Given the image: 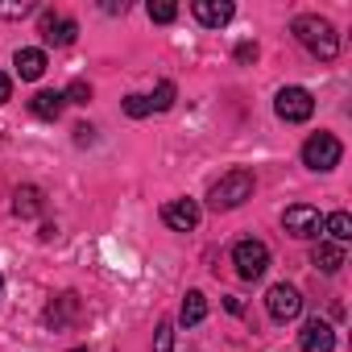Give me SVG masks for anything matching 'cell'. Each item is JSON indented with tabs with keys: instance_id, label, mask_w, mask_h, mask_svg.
I'll return each mask as SVG.
<instances>
[{
	"instance_id": "1",
	"label": "cell",
	"mask_w": 352,
	"mask_h": 352,
	"mask_svg": "<svg viewBox=\"0 0 352 352\" xmlns=\"http://www.w3.org/2000/svg\"><path fill=\"white\" fill-rule=\"evenodd\" d=\"M290 34L298 38L302 50H311V54L323 58V63H331V58L340 54V34H336V25H331L327 17H319V13L294 17V21H290Z\"/></svg>"
},
{
	"instance_id": "2",
	"label": "cell",
	"mask_w": 352,
	"mask_h": 352,
	"mask_svg": "<svg viewBox=\"0 0 352 352\" xmlns=\"http://www.w3.org/2000/svg\"><path fill=\"white\" fill-rule=\"evenodd\" d=\"M253 191H257L253 170H228V174H220V179L212 183L208 208H212V212H236L245 199H253Z\"/></svg>"
},
{
	"instance_id": "3",
	"label": "cell",
	"mask_w": 352,
	"mask_h": 352,
	"mask_svg": "<svg viewBox=\"0 0 352 352\" xmlns=\"http://www.w3.org/2000/svg\"><path fill=\"white\" fill-rule=\"evenodd\" d=\"M340 157H344V145H340V137H336V133H311V137L302 141V166H307V170H315V174L336 170V166H340Z\"/></svg>"
},
{
	"instance_id": "4",
	"label": "cell",
	"mask_w": 352,
	"mask_h": 352,
	"mask_svg": "<svg viewBox=\"0 0 352 352\" xmlns=\"http://www.w3.org/2000/svg\"><path fill=\"white\" fill-rule=\"evenodd\" d=\"M232 265H236V274H241L245 282H257V278L270 270V245L257 241V236L236 241V245H232Z\"/></svg>"
},
{
	"instance_id": "5",
	"label": "cell",
	"mask_w": 352,
	"mask_h": 352,
	"mask_svg": "<svg viewBox=\"0 0 352 352\" xmlns=\"http://www.w3.org/2000/svg\"><path fill=\"white\" fill-rule=\"evenodd\" d=\"M274 112H278L286 124H302V120H311V112H315V96H311L307 87H282V91L274 96Z\"/></svg>"
},
{
	"instance_id": "6",
	"label": "cell",
	"mask_w": 352,
	"mask_h": 352,
	"mask_svg": "<svg viewBox=\"0 0 352 352\" xmlns=\"http://www.w3.org/2000/svg\"><path fill=\"white\" fill-rule=\"evenodd\" d=\"M282 228H286L294 241H315L319 228H323V216H319V208H311V204H290L286 216H282Z\"/></svg>"
},
{
	"instance_id": "7",
	"label": "cell",
	"mask_w": 352,
	"mask_h": 352,
	"mask_svg": "<svg viewBox=\"0 0 352 352\" xmlns=\"http://www.w3.org/2000/svg\"><path fill=\"white\" fill-rule=\"evenodd\" d=\"M265 311H270L274 323H290V319L302 315V294H298L294 286L278 282V286H270V294H265Z\"/></svg>"
},
{
	"instance_id": "8",
	"label": "cell",
	"mask_w": 352,
	"mask_h": 352,
	"mask_svg": "<svg viewBox=\"0 0 352 352\" xmlns=\"http://www.w3.org/2000/svg\"><path fill=\"white\" fill-rule=\"evenodd\" d=\"M42 42L46 46H71L75 34H79V21L67 17V13H42V25H38Z\"/></svg>"
},
{
	"instance_id": "9",
	"label": "cell",
	"mask_w": 352,
	"mask_h": 352,
	"mask_svg": "<svg viewBox=\"0 0 352 352\" xmlns=\"http://www.w3.org/2000/svg\"><path fill=\"white\" fill-rule=\"evenodd\" d=\"M162 224L174 228V232H191L199 224V204L195 199H170L162 208Z\"/></svg>"
},
{
	"instance_id": "10",
	"label": "cell",
	"mask_w": 352,
	"mask_h": 352,
	"mask_svg": "<svg viewBox=\"0 0 352 352\" xmlns=\"http://www.w3.org/2000/svg\"><path fill=\"white\" fill-rule=\"evenodd\" d=\"M298 348L302 352H331L336 348V331L327 319H307L302 331H298Z\"/></svg>"
},
{
	"instance_id": "11",
	"label": "cell",
	"mask_w": 352,
	"mask_h": 352,
	"mask_svg": "<svg viewBox=\"0 0 352 352\" xmlns=\"http://www.w3.org/2000/svg\"><path fill=\"white\" fill-rule=\"evenodd\" d=\"M191 13H195V21H199V25L220 30V25H228V21L236 17V5H232V0H195Z\"/></svg>"
},
{
	"instance_id": "12",
	"label": "cell",
	"mask_w": 352,
	"mask_h": 352,
	"mask_svg": "<svg viewBox=\"0 0 352 352\" xmlns=\"http://www.w3.org/2000/svg\"><path fill=\"white\" fill-rule=\"evenodd\" d=\"M79 311H83V307H79V294L67 290V294H58V298L46 307V323H50V327H71V323L79 319Z\"/></svg>"
},
{
	"instance_id": "13",
	"label": "cell",
	"mask_w": 352,
	"mask_h": 352,
	"mask_svg": "<svg viewBox=\"0 0 352 352\" xmlns=\"http://www.w3.org/2000/svg\"><path fill=\"white\" fill-rule=\"evenodd\" d=\"M311 265H315V270H323V274H340V265H344V245L319 241V245L311 249Z\"/></svg>"
},
{
	"instance_id": "14",
	"label": "cell",
	"mask_w": 352,
	"mask_h": 352,
	"mask_svg": "<svg viewBox=\"0 0 352 352\" xmlns=\"http://www.w3.org/2000/svg\"><path fill=\"white\" fill-rule=\"evenodd\" d=\"M63 108H67L63 91H38V96L30 100V112H34L38 120H58V116H63Z\"/></svg>"
},
{
	"instance_id": "15",
	"label": "cell",
	"mask_w": 352,
	"mask_h": 352,
	"mask_svg": "<svg viewBox=\"0 0 352 352\" xmlns=\"http://www.w3.org/2000/svg\"><path fill=\"white\" fill-rule=\"evenodd\" d=\"M13 67H17L21 79L34 83V79L46 75V54H42V50H17V54H13Z\"/></svg>"
},
{
	"instance_id": "16",
	"label": "cell",
	"mask_w": 352,
	"mask_h": 352,
	"mask_svg": "<svg viewBox=\"0 0 352 352\" xmlns=\"http://www.w3.org/2000/svg\"><path fill=\"white\" fill-rule=\"evenodd\" d=\"M42 191L38 187H17V195H13V212L21 216V220H34V216H42Z\"/></svg>"
},
{
	"instance_id": "17",
	"label": "cell",
	"mask_w": 352,
	"mask_h": 352,
	"mask_svg": "<svg viewBox=\"0 0 352 352\" xmlns=\"http://www.w3.org/2000/svg\"><path fill=\"white\" fill-rule=\"evenodd\" d=\"M323 232H327L331 245H348V241H352V216H348V212H331V216H323Z\"/></svg>"
},
{
	"instance_id": "18",
	"label": "cell",
	"mask_w": 352,
	"mask_h": 352,
	"mask_svg": "<svg viewBox=\"0 0 352 352\" xmlns=\"http://www.w3.org/2000/svg\"><path fill=\"white\" fill-rule=\"evenodd\" d=\"M204 315H208V298H204V290H187L183 311H179V323H183V327H195V323H204Z\"/></svg>"
},
{
	"instance_id": "19",
	"label": "cell",
	"mask_w": 352,
	"mask_h": 352,
	"mask_svg": "<svg viewBox=\"0 0 352 352\" xmlns=\"http://www.w3.org/2000/svg\"><path fill=\"white\" fill-rule=\"evenodd\" d=\"M174 96H179V87H174L170 79H162V83L153 87V96H145V100H149V112H166V108H174Z\"/></svg>"
},
{
	"instance_id": "20",
	"label": "cell",
	"mask_w": 352,
	"mask_h": 352,
	"mask_svg": "<svg viewBox=\"0 0 352 352\" xmlns=\"http://www.w3.org/2000/svg\"><path fill=\"white\" fill-rule=\"evenodd\" d=\"M145 13H149V21H157V25H170L174 17H179V5H170V0H149Z\"/></svg>"
},
{
	"instance_id": "21",
	"label": "cell",
	"mask_w": 352,
	"mask_h": 352,
	"mask_svg": "<svg viewBox=\"0 0 352 352\" xmlns=\"http://www.w3.org/2000/svg\"><path fill=\"white\" fill-rule=\"evenodd\" d=\"M153 352H174V323L162 319L157 331H153Z\"/></svg>"
},
{
	"instance_id": "22",
	"label": "cell",
	"mask_w": 352,
	"mask_h": 352,
	"mask_svg": "<svg viewBox=\"0 0 352 352\" xmlns=\"http://www.w3.org/2000/svg\"><path fill=\"white\" fill-rule=\"evenodd\" d=\"M63 100H67V104H87V100H91V87H87L83 79H75V83L63 91Z\"/></svg>"
},
{
	"instance_id": "23",
	"label": "cell",
	"mask_w": 352,
	"mask_h": 352,
	"mask_svg": "<svg viewBox=\"0 0 352 352\" xmlns=\"http://www.w3.org/2000/svg\"><path fill=\"white\" fill-rule=\"evenodd\" d=\"M38 5L34 0H17V5H0V17H30Z\"/></svg>"
},
{
	"instance_id": "24",
	"label": "cell",
	"mask_w": 352,
	"mask_h": 352,
	"mask_svg": "<svg viewBox=\"0 0 352 352\" xmlns=\"http://www.w3.org/2000/svg\"><path fill=\"white\" fill-rule=\"evenodd\" d=\"M124 112L129 116H149V100L145 96H124Z\"/></svg>"
},
{
	"instance_id": "25",
	"label": "cell",
	"mask_w": 352,
	"mask_h": 352,
	"mask_svg": "<svg viewBox=\"0 0 352 352\" xmlns=\"http://www.w3.org/2000/svg\"><path fill=\"white\" fill-rule=\"evenodd\" d=\"M236 63H257V42H241L236 46Z\"/></svg>"
},
{
	"instance_id": "26",
	"label": "cell",
	"mask_w": 352,
	"mask_h": 352,
	"mask_svg": "<svg viewBox=\"0 0 352 352\" xmlns=\"http://www.w3.org/2000/svg\"><path fill=\"white\" fill-rule=\"evenodd\" d=\"M75 141H79V145H91V141H96V129H91V124H79V129H75Z\"/></svg>"
},
{
	"instance_id": "27",
	"label": "cell",
	"mask_w": 352,
	"mask_h": 352,
	"mask_svg": "<svg viewBox=\"0 0 352 352\" xmlns=\"http://www.w3.org/2000/svg\"><path fill=\"white\" fill-rule=\"evenodd\" d=\"M9 96H13V79H9V75H5V71H0V104H5V100H9Z\"/></svg>"
},
{
	"instance_id": "28",
	"label": "cell",
	"mask_w": 352,
	"mask_h": 352,
	"mask_svg": "<svg viewBox=\"0 0 352 352\" xmlns=\"http://www.w3.org/2000/svg\"><path fill=\"white\" fill-rule=\"evenodd\" d=\"M0 294H5V274H0Z\"/></svg>"
},
{
	"instance_id": "29",
	"label": "cell",
	"mask_w": 352,
	"mask_h": 352,
	"mask_svg": "<svg viewBox=\"0 0 352 352\" xmlns=\"http://www.w3.org/2000/svg\"><path fill=\"white\" fill-rule=\"evenodd\" d=\"M71 352H87V348H71Z\"/></svg>"
}]
</instances>
